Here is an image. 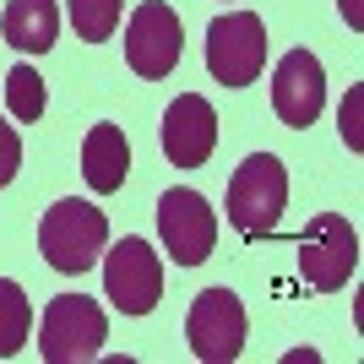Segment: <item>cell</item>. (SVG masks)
I'll return each instance as SVG.
<instances>
[{
  "instance_id": "cell-1",
  "label": "cell",
  "mask_w": 364,
  "mask_h": 364,
  "mask_svg": "<svg viewBox=\"0 0 364 364\" xmlns=\"http://www.w3.org/2000/svg\"><path fill=\"white\" fill-rule=\"evenodd\" d=\"M38 250H44V261L55 272L82 277L92 261L109 250V218L98 213L92 201L65 196V201H55L44 213V223H38Z\"/></svg>"
},
{
  "instance_id": "cell-2",
  "label": "cell",
  "mask_w": 364,
  "mask_h": 364,
  "mask_svg": "<svg viewBox=\"0 0 364 364\" xmlns=\"http://www.w3.org/2000/svg\"><path fill=\"white\" fill-rule=\"evenodd\" d=\"M228 223L240 228L245 240H267L289 207V168L277 152H250L240 168H234V180H228Z\"/></svg>"
},
{
  "instance_id": "cell-3",
  "label": "cell",
  "mask_w": 364,
  "mask_h": 364,
  "mask_svg": "<svg viewBox=\"0 0 364 364\" xmlns=\"http://www.w3.org/2000/svg\"><path fill=\"white\" fill-rule=\"evenodd\" d=\"M109 343V321L87 294H55L38 321V353L49 364H82L98 359V348Z\"/></svg>"
},
{
  "instance_id": "cell-4",
  "label": "cell",
  "mask_w": 364,
  "mask_h": 364,
  "mask_svg": "<svg viewBox=\"0 0 364 364\" xmlns=\"http://www.w3.org/2000/svg\"><path fill=\"white\" fill-rule=\"evenodd\" d=\"M353 267H359V234H353L348 218H337V213L310 218V228H304V240H299V277H304V289L337 294L353 277Z\"/></svg>"
},
{
  "instance_id": "cell-5",
  "label": "cell",
  "mask_w": 364,
  "mask_h": 364,
  "mask_svg": "<svg viewBox=\"0 0 364 364\" xmlns=\"http://www.w3.org/2000/svg\"><path fill=\"white\" fill-rule=\"evenodd\" d=\"M245 304L234 289H201L185 316V343L201 364H234L245 348Z\"/></svg>"
},
{
  "instance_id": "cell-6",
  "label": "cell",
  "mask_w": 364,
  "mask_h": 364,
  "mask_svg": "<svg viewBox=\"0 0 364 364\" xmlns=\"http://www.w3.org/2000/svg\"><path fill=\"white\" fill-rule=\"evenodd\" d=\"M104 294L120 316H152L158 294H164V261L147 240H120L104 256Z\"/></svg>"
},
{
  "instance_id": "cell-7",
  "label": "cell",
  "mask_w": 364,
  "mask_h": 364,
  "mask_svg": "<svg viewBox=\"0 0 364 364\" xmlns=\"http://www.w3.org/2000/svg\"><path fill=\"white\" fill-rule=\"evenodd\" d=\"M267 65V28L256 11H228L207 28V71L223 87H250Z\"/></svg>"
},
{
  "instance_id": "cell-8",
  "label": "cell",
  "mask_w": 364,
  "mask_h": 364,
  "mask_svg": "<svg viewBox=\"0 0 364 364\" xmlns=\"http://www.w3.org/2000/svg\"><path fill=\"white\" fill-rule=\"evenodd\" d=\"M158 234H164L168 256L180 261V267H201V261L213 256L218 245V218H213V201L191 191V185H174L158 196Z\"/></svg>"
},
{
  "instance_id": "cell-9",
  "label": "cell",
  "mask_w": 364,
  "mask_h": 364,
  "mask_svg": "<svg viewBox=\"0 0 364 364\" xmlns=\"http://www.w3.org/2000/svg\"><path fill=\"white\" fill-rule=\"evenodd\" d=\"M180 49H185L180 16L164 0H141L131 11V22H125V65L136 76H147V82H158V76H168L180 65Z\"/></svg>"
},
{
  "instance_id": "cell-10",
  "label": "cell",
  "mask_w": 364,
  "mask_h": 364,
  "mask_svg": "<svg viewBox=\"0 0 364 364\" xmlns=\"http://www.w3.org/2000/svg\"><path fill=\"white\" fill-rule=\"evenodd\" d=\"M321 104H326V71H321V60L310 49H289V55L277 60V71H272L277 120L294 125V131H304V125L321 114Z\"/></svg>"
},
{
  "instance_id": "cell-11",
  "label": "cell",
  "mask_w": 364,
  "mask_h": 364,
  "mask_svg": "<svg viewBox=\"0 0 364 364\" xmlns=\"http://www.w3.org/2000/svg\"><path fill=\"white\" fill-rule=\"evenodd\" d=\"M218 147V114L201 92H180L164 109V152L174 168H201Z\"/></svg>"
},
{
  "instance_id": "cell-12",
  "label": "cell",
  "mask_w": 364,
  "mask_h": 364,
  "mask_svg": "<svg viewBox=\"0 0 364 364\" xmlns=\"http://www.w3.org/2000/svg\"><path fill=\"white\" fill-rule=\"evenodd\" d=\"M82 174H87V185L98 196H114L125 185V174H131V141H125L120 125L104 120L82 136Z\"/></svg>"
},
{
  "instance_id": "cell-13",
  "label": "cell",
  "mask_w": 364,
  "mask_h": 364,
  "mask_svg": "<svg viewBox=\"0 0 364 364\" xmlns=\"http://www.w3.org/2000/svg\"><path fill=\"white\" fill-rule=\"evenodd\" d=\"M0 38L22 55H49L60 38V6L55 0H11L0 16Z\"/></svg>"
},
{
  "instance_id": "cell-14",
  "label": "cell",
  "mask_w": 364,
  "mask_h": 364,
  "mask_svg": "<svg viewBox=\"0 0 364 364\" xmlns=\"http://www.w3.org/2000/svg\"><path fill=\"white\" fill-rule=\"evenodd\" d=\"M28 332H33V304H28V294H22V283L0 277V359H16L22 343H28Z\"/></svg>"
},
{
  "instance_id": "cell-15",
  "label": "cell",
  "mask_w": 364,
  "mask_h": 364,
  "mask_svg": "<svg viewBox=\"0 0 364 364\" xmlns=\"http://www.w3.org/2000/svg\"><path fill=\"white\" fill-rule=\"evenodd\" d=\"M71 6V28L82 44H104V38H114V28H120V11L125 0H65Z\"/></svg>"
},
{
  "instance_id": "cell-16",
  "label": "cell",
  "mask_w": 364,
  "mask_h": 364,
  "mask_svg": "<svg viewBox=\"0 0 364 364\" xmlns=\"http://www.w3.org/2000/svg\"><path fill=\"white\" fill-rule=\"evenodd\" d=\"M44 104H49L44 76L33 71V65H11V76H6V109H11L16 120H38Z\"/></svg>"
},
{
  "instance_id": "cell-17",
  "label": "cell",
  "mask_w": 364,
  "mask_h": 364,
  "mask_svg": "<svg viewBox=\"0 0 364 364\" xmlns=\"http://www.w3.org/2000/svg\"><path fill=\"white\" fill-rule=\"evenodd\" d=\"M16 168H22V136H16V125L0 120V191L16 180Z\"/></svg>"
},
{
  "instance_id": "cell-18",
  "label": "cell",
  "mask_w": 364,
  "mask_h": 364,
  "mask_svg": "<svg viewBox=\"0 0 364 364\" xmlns=\"http://www.w3.org/2000/svg\"><path fill=\"white\" fill-rule=\"evenodd\" d=\"M359 104H364V92L348 87V98H343V114H337V120H343V141H348L353 152L364 147V136H359Z\"/></svg>"
},
{
  "instance_id": "cell-19",
  "label": "cell",
  "mask_w": 364,
  "mask_h": 364,
  "mask_svg": "<svg viewBox=\"0 0 364 364\" xmlns=\"http://www.w3.org/2000/svg\"><path fill=\"white\" fill-rule=\"evenodd\" d=\"M337 6H343V16H348V28H364V6L359 0H337Z\"/></svg>"
}]
</instances>
